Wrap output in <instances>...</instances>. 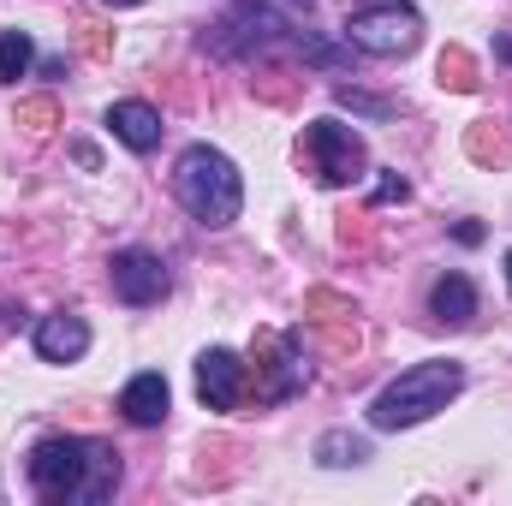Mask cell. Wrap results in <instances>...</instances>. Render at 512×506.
Returning <instances> with one entry per match:
<instances>
[{
	"mask_svg": "<svg viewBox=\"0 0 512 506\" xmlns=\"http://www.w3.org/2000/svg\"><path fill=\"white\" fill-rule=\"evenodd\" d=\"M507 286H512V251H507Z\"/></svg>",
	"mask_w": 512,
	"mask_h": 506,
	"instance_id": "obj_22",
	"label": "cell"
},
{
	"mask_svg": "<svg viewBox=\"0 0 512 506\" xmlns=\"http://www.w3.org/2000/svg\"><path fill=\"white\" fill-rule=\"evenodd\" d=\"M304 155H310V167H316L322 185H358L370 173L364 137L352 126H340V120H310L304 126Z\"/></svg>",
	"mask_w": 512,
	"mask_h": 506,
	"instance_id": "obj_5",
	"label": "cell"
},
{
	"mask_svg": "<svg viewBox=\"0 0 512 506\" xmlns=\"http://www.w3.org/2000/svg\"><path fill=\"white\" fill-rule=\"evenodd\" d=\"M495 54H501V60L512 66V30H501V36H495Z\"/></svg>",
	"mask_w": 512,
	"mask_h": 506,
	"instance_id": "obj_20",
	"label": "cell"
},
{
	"mask_svg": "<svg viewBox=\"0 0 512 506\" xmlns=\"http://www.w3.org/2000/svg\"><path fill=\"white\" fill-rule=\"evenodd\" d=\"M120 411H126V423H137V429H155V423L167 417V376H161V370L131 376L126 393H120Z\"/></svg>",
	"mask_w": 512,
	"mask_h": 506,
	"instance_id": "obj_11",
	"label": "cell"
},
{
	"mask_svg": "<svg viewBox=\"0 0 512 506\" xmlns=\"http://www.w3.org/2000/svg\"><path fill=\"white\" fill-rule=\"evenodd\" d=\"M280 6H286V18H298V24H304V18H310V6H316V0H280Z\"/></svg>",
	"mask_w": 512,
	"mask_h": 506,
	"instance_id": "obj_19",
	"label": "cell"
},
{
	"mask_svg": "<svg viewBox=\"0 0 512 506\" xmlns=\"http://www.w3.org/2000/svg\"><path fill=\"white\" fill-rule=\"evenodd\" d=\"M465 387V364L453 358H429V364H411L387 381L370 405V423L376 429H411V423H429L435 411H447Z\"/></svg>",
	"mask_w": 512,
	"mask_h": 506,
	"instance_id": "obj_3",
	"label": "cell"
},
{
	"mask_svg": "<svg viewBox=\"0 0 512 506\" xmlns=\"http://www.w3.org/2000/svg\"><path fill=\"white\" fill-rule=\"evenodd\" d=\"M30 489L60 506H96L120 489V453L90 435H48L30 447Z\"/></svg>",
	"mask_w": 512,
	"mask_h": 506,
	"instance_id": "obj_1",
	"label": "cell"
},
{
	"mask_svg": "<svg viewBox=\"0 0 512 506\" xmlns=\"http://www.w3.org/2000/svg\"><path fill=\"white\" fill-rule=\"evenodd\" d=\"M108 131L126 143V149H137V155H149L155 143H161V114L149 108V102H137V96H126V102H114L108 108Z\"/></svg>",
	"mask_w": 512,
	"mask_h": 506,
	"instance_id": "obj_10",
	"label": "cell"
},
{
	"mask_svg": "<svg viewBox=\"0 0 512 506\" xmlns=\"http://www.w3.org/2000/svg\"><path fill=\"white\" fill-rule=\"evenodd\" d=\"M256 399L262 405H280L292 399L298 387H310V364H304V334L286 328V334H256Z\"/></svg>",
	"mask_w": 512,
	"mask_h": 506,
	"instance_id": "obj_6",
	"label": "cell"
},
{
	"mask_svg": "<svg viewBox=\"0 0 512 506\" xmlns=\"http://www.w3.org/2000/svg\"><path fill=\"white\" fill-rule=\"evenodd\" d=\"M108 280H114V298L131 304V310H149V304H161L167 298V262L155 251H114L108 262Z\"/></svg>",
	"mask_w": 512,
	"mask_h": 506,
	"instance_id": "obj_7",
	"label": "cell"
},
{
	"mask_svg": "<svg viewBox=\"0 0 512 506\" xmlns=\"http://www.w3.org/2000/svg\"><path fill=\"white\" fill-rule=\"evenodd\" d=\"M245 376H251V364H245L239 352L209 346V352L197 358V399H203L209 411H233V405L245 399Z\"/></svg>",
	"mask_w": 512,
	"mask_h": 506,
	"instance_id": "obj_8",
	"label": "cell"
},
{
	"mask_svg": "<svg viewBox=\"0 0 512 506\" xmlns=\"http://www.w3.org/2000/svg\"><path fill=\"white\" fill-rule=\"evenodd\" d=\"M90 352V322L72 316V310H54L36 322V358L42 364H78Z\"/></svg>",
	"mask_w": 512,
	"mask_h": 506,
	"instance_id": "obj_9",
	"label": "cell"
},
{
	"mask_svg": "<svg viewBox=\"0 0 512 506\" xmlns=\"http://www.w3.org/2000/svg\"><path fill=\"white\" fill-rule=\"evenodd\" d=\"M36 66V42L30 30H0V84H18Z\"/></svg>",
	"mask_w": 512,
	"mask_h": 506,
	"instance_id": "obj_14",
	"label": "cell"
},
{
	"mask_svg": "<svg viewBox=\"0 0 512 506\" xmlns=\"http://www.w3.org/2000/svg\"><path fill=\"white\" fill-rule=\"evenodd\" d=\"M429 316H435V322L465 328V322L477 316V286H471L465 274H441V280L429 286Z\"/></svg>",
	"mask_w": 512,
	"mask_h": 506,
	"instance_id": "obj_12",
	"label": "cell"
},
{
	"mask_svg": "<svg viewBox=\"0 0 512 506\" xmlns=\"http://www.w3.org/2000/svg\"><path fill=\"white\" fill-rule=\"evenodd\" d=\"M173 197H179V209H185L197 227L221 233V227H233L239 209H245V179H239L233 155H221L215 143H191V149L173 161Z\"/></svg>",
	"mask_w": 512,
	"mask_h": 506,
	"instance_id": "obj_2",
	"label": "cell"
},
{
	"mask_svg": "<svg viewBox=\"0 0 512 506\" xmlns=\"http://www.w3.org/2000/svg\"><path fill=\"white\" fill-rule=\"evenodd\" d=\"M54 120H60V108H54L48 96H36V102H24V108H18V126L30 131V137H48Z\"/></svg>",
	"mask_w": 512,
	"mask_h": 506,
	"instance_id": "obj_17",
	"label": "cell"
},
{
	"mask_svg": "<svg viewBox=\"0 0 512 506\" xmlns=\"http://www.w3.org/2000/svg\"><path fill=\"white\" fill-rule=\"evenodd\" d=\"M346 42L370 60H405L423 42V12L411 0H364L346 18Z\"/></svg>",
	"mask_w": 512,
	"mask_h": 506,
	"instance_id": "obj_4",
	"label": "cell"
},
{
	"mask_svg": "<svg viewBox=\"0 0 512 506\" xmlns=\"http://www.w3.org/2000/svg\"><path fill=\"white\" fill-rule=\"evenodd\" d=\"M0 316H6V304H0Z\"/></svg>",
	"mask_w": 512,
	"mask_h": 506,
	"instance_id": "obj_23",
	"label": "cell"
},
{
	"mask_svg": "<svg viewBox=\"0 0 512 506\" xmlns=\"http://www.w3.org/2000/svg\"><path fill=\"white\" fill-rule=\"evenodd\" d=\"M108 6H143V0H108Z\"/></svg>",
	"mask_w": 512,
	"mask_h": 506,
	"instance_id": "obj_21",
	"label": "cell"
},
{
	"mask_svg": "<svg viewBox=\"0 0 512 506\" xmlns=\"http://www.w3.org/2000/svg\"><path fill=\"white\" fill-rule=\"evenodd\" d=\"M441 84H447V90H477V66H471L465 48H447V54H441Z\"/></svg>",
	"mask_w": 512,
	"mask_h": 506,
	"instance_id": "obj_15",
	"label": "cell"
},
{
	"mask_svg": "<svg viewBox=\"0 0 512 506\" xmlns=\"http://www.w3.org/2000/svg\"><path fill=\"white\" fill-rule=\"evenodd\" d=\"M405 197H411V185H405L399 173H382V179H376V191H370V203H376V209H382V203H405Z\"/></svg>",
	"mask_w": 512,
	"mask_h": 506,
	"instance_id": "obj_18",
	"label": "cell"
},
{
	"mask_svg": "<svg viewBox=\"0 0 512 506\" xmlns=\"http://www.w3.org/2000/svg\"><path fill=\"white\" fill-rule=\"evenodd\" d=\"M334 102H340V108H352V114H364V120H387V114H393V102L364 96V90H352V84H340V90H334Z\"/></svg>",
	"mask_w": 512,
	"mask_h": 506,
	"instance_id": "obj_16",
	"label": "cell"
},
{
	"mask_svg": "<svg viewBox=\"0 0 512 506\" xmlns=\"http://www.w3.org/2000/svg\"><path fill=\"white\" fill-rule=\"evenodd\" d=\"M370 459V435H352V429H328L316 441V465L328 471H346V465H364Z\"/></svg>",
	"mask_w": 512,
	"mask_h": 506,
	"instance_id": "obj_13",
	"label": "cell"
}]
</instances>
